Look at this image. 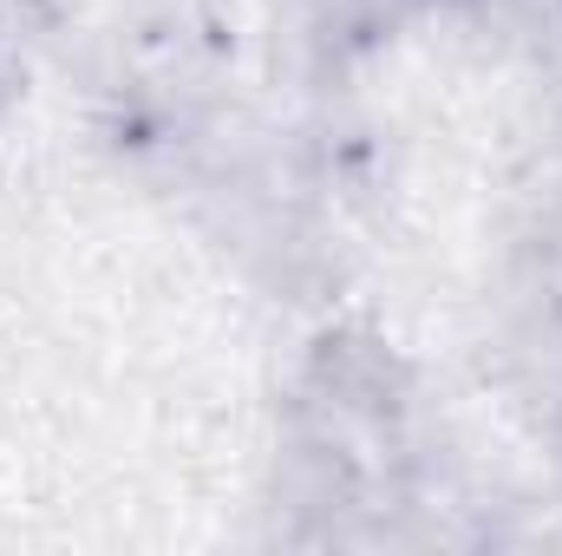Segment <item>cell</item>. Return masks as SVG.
I'll list each match as a JSON object with an SVG mask.
<instances>
[{
  "instance_id": "cell-1",
  "label": "cell",
  "mask_w": 562,
  "mask_h": 556,
  "mask_svg": "<svg viewBox=\"0 0 562 556\" xmlns=\"http://www.w3.org/2000/svg\"><path fill=\"white\" fill-rule=\"evenodd\" d=\"M0 92H7V46H0Z\"/></svg>"
}]
</instances>
